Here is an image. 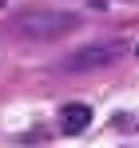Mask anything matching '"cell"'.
Segmentation results:
<instances>
[{
    "label": "cell",
    "instance_id": "obj_1",
    "mask_svg": "<svg viewBox=\"0 0 139 148\" xmlns=\"http://www.w3.org/2000/svg\"><path fill=\"white\" fill-rule=\"evenodd\" d=\"M80 24H84V16L72 8H28V12H16V20H12V28L24 40H40V44L64 40L72 32H80Z\"/></svg>",
    "mask_w": 139,
    "mask_h": 148
},
{
    "label": "cell",
    "instance_id": "obj_2",
    "mask_svg": "<svg viewBox=\"0 0 139 148\" xmlns=\"http://www.w3.org/2000/svg\"><path fill=\"white\" fill-rule=\"evenodd\" d=\"M123 52H127V44H123V40H95V44H84L80 52H72L60 68H64V72H95V68L115 64Z\"/></svg>",
    "mask_w": 139,
    "mask_h": 148
},
{
    "label": "cell",
    "instance_id": "obj_3",
    "mask_svg": "<svg viewBox=\"0 0 139 148\" xmlns=\"http://www.w3.org/2000/svg\"><path fill=\"white\" fill-rule=\"evenodd\" d=\"M88 124H92V104H80V100H72V104H64V108H60V128H64L68 136L84 132Z\"/></svg>",
    "mask_w": 139,
    "mask_h": 148
},
{
    "label": "cell",
    "instance_id": "obj_4",
    "mask_svg": "<svg viewBox=\"0 0 139 148\" xmlns=\"http://www.w3.org/2000/svg\"><path fill=\"white\" fill-rule=\"evenodd\" d=\"M119 4H139V0H119Z\"/></svg>",
    "mask_w": 139,
    "mask_h": 148
}]
</instances>
